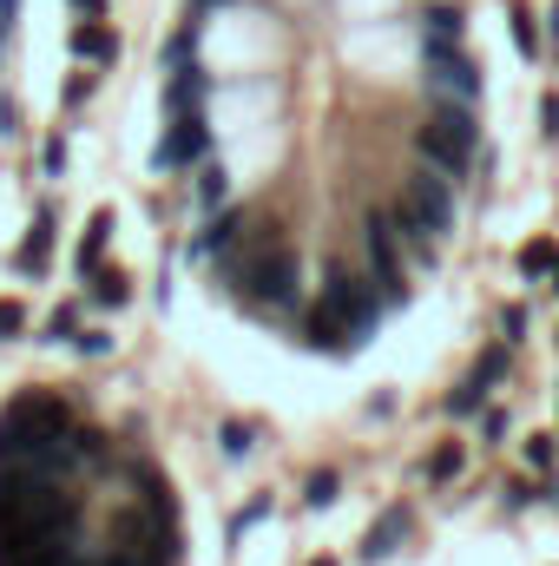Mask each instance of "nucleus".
Listing matches in <instances>:
<instances>
[{"mask_svg":"<svg viewBox=\"0 0 559 566\" xmlns=\"http://www.w3.org/2000/svg\"><path fill=\"white\" fill-rule=\"evenodd\" d=\"M316 566H329V560H316Z\"/></svg>","mask_w":559,"mask_h":566,"instance_id":"nucleus-26","label":"nucleus"},{"mask_svg":"<svg viewBox=\"0 0 559 566\" xmlns=\"http://www.w3.org/2000/svg\"><path fill=\"white\" fill-rule=\"evenodd\" d=\"M336 501V474H309V507H329Z\"/></svg>","mask_w":559,"mask_h":566,"instance_id":"nucleus-19","label":"nucleus"},{"mask_svg":"<svg viewBox=\"0 0 559 566\" xmlns=\"http://www.w3.org/2000/svg\"><path fill=\"white\" fill-rule=\"evenodd\" d=\"M238 283H244L251 303H289V296H296V251H283L271 238L251 244L244 264H238Z\"/></svg>","mask_w":559,"mask_h":566,"instance_id":"nucleus-4","label":"nucleus"},{"mask_svg":"<svg viewBox=\"0 0 559 566\" xmlns=\"http://www.w3.org/2000/svg\"><path fill=\"white\" fill-rule=\"evenodd\" d=\"M395 218H402L415 238H447V231H454V185H447V171H421V178H409Z\"/></svg>","mask_w":559,"mask_h":566,"instance_id":"nucleus-3","label":"nucleus"},{"mask_svg":"<svg viewBox=\"0 0 559 566\" xmlns=\"http://www.w3.org/2000/svg\"><path fill=\"white\" fill-rule=\"evenodd\" d=\"M428 80H434V86H447L454 99H474V93H481V73H474V60H467V53H454L441 33L428 40Z\"/></svg>","mask_w":559,"mask_h":566,"instance_id":"nucleus-5","label":"nucleus"},{"mask_svg":"<svg viewBox=\"0 0 559 566\" xmlns=\"http://www.w3.org/2000/svg\"><path fill=\"white\" fill-rule=\"evenodd\" d=\"M500 376H507V349H487V356L474 363V376H467V382H474V389H494Z\"/></svg>","mask_w":559,"mask_h":566,"instance_id":"nucleus-13","label":"nucleus"},{"mask_svg":"<svg viewBox=\"0 0 559 566\" xmlns=\"http://www.w3.org/2000/svg\"><path fill=\"white\" fill-rule=\"evenodd\" d=\"M553 290H559V264H553Z\"/></svg>","mask_w":559,"mask_h":566,"instance_id":"nucleus-25","label":"nucleus"},{"mask_svg":"<svg viewBox=\"0 0 559 566\" xmlns=\"http://www.w3.org/2000/svg\"><path fill=\"white\" fill-rule=\"evenodd\" d=\"M211 151V126H204V113L191 106V113H171V139L158 145V165H198Z\"/></svg>","mask_w":559,"mask_h":566,"instance_id":"nucleus-6","label":"nucleus"},{"mask_svg":"<svg viewBox=\"0 0 559 566\" xmlns=\"http://www.w3.org/2000/svg\"><path fill=\"white\" fill-rule=\"evenodd\" d=\"M73 7H80L86 20H106V0H73Z\"/></svg>","mask_w":559,"mask_h":566,"instance_id":"nucleus-24","label":"nucleus"},{"mask_svg":"<svg viewBox=\"0 0 559 566\" xmlns=\"http://www.w3.org/2000/svg\"><path fill=\"white\" fill-rule=\"evenodd\" d=\"M402 534H409V514H402V507H389V514H376V527L362 534V560H389Z\"/></svg>","mask_w":559,"mask_h":566,"instance_id":"nucleus-8","label":"nucleus"},{"mask_svg":"<svg viewBox=\"0 0 559 566\" xmlns=\"http://www.w3.org/2000/svg\"><path fill=\"white\" fill-rule=\"evenodd\" d=\"M198 198H204V205H218V198H224V171H218V165H204V171H198Z\"/></svg>","mask_w":559,"mask_h":566,"instance_id":"nucleus-16","label":"nucleus"},{"mask_svg":"<svg viewBox=\"0 0 559 566\" xmlns=\"http://www.w3.org/2000/svg\"><path fill=\"white\" fill-rule=\"evenodd\" d=\"M20 329V303H0V336H13Z\"/></svg>","mask_w":559,"mask_h":566,"instance_id":"nucleus-23","label":"nucleus"},{"mask_svg":"<svg viewBox=\"0 0 559 566\" xmlns=\"http://www.w3.org/2000/svg\"><path fill=\"white\" fill-rule=\"evenodd\" d=\"M553 264H559V251H553V244H547V238L520 251V271H527V277H553Z\"/></svg>","mask_w":559,"mask_h":566,"instance_id":"nucleus-12","label":"nucleus"},{"mask_svg":"<svg viewBox=\"0 0 559 566\" xmlns=\"http://www.w3.org/2000/svg\"><path fill=\"white\" fill-rule=\"evenodd\" d=\"M540 119H547V133H559V93H547V99H540Z\"/></svg>","mask_w":559,"mask_h":566,"instance_id":"nucleus-22","label":"nucleus"},{"mask_svg":"<svg viewBox=\"0 0 559 566\" xmlns=\"http://www.w3.org/2000/svg\"><path fill=\"white\" fill-rule=\"evenodd\" d=\"M421 20H428V33H441V40L461 33V13H447V7H434V13H421Z\"/></svg>","mask_w":559,"mask_h":566,"instance_id":"nucleus-18","label":"nucleus"},{"mask_svg":"<svg viewBox=\"0 0 559 566\" xmlns=\"http://www.w3.org/2000/svg\"><path fill=\"white\" fill-rule=\"evenodd\" d=\"M421 151L434 158V171L461 178V171L474 165V151H481V126H474V113H467V106H441V113H428V126H421Z\"/></svg>","mask_w":559,"mask_h":566,"instance_id":"nucleus-2","label":"nucleus"},{"mask_svg":"<svg viewBox=\"0 0 559 566\" xmlns=\"http://www.w3.org/2000/svg\"><path fill=\"white\" fill-rule=\"evenodd\" d=\"M369 258H376L382 296H402L409 290V271H402V251H395V224L389 218H369Z\"/></svg>","mask_w":559,"mask_h":566,"instance_id":"nucleus-7","label":"nucleus"},{"mask_svg":"<svg viewBox=\"0 0 559 566\" xmlns=\"http://www.w3.org/2000/svg\"><path fill=\"white\" fill-rule=\"evenodd\" d=\"M46 251H53V218H40V224H33V238H27V251H20V271H40V264H46Z\"/></svg>","mask_w":559,"mask_h":566,"instance_id":"nucleus-11","label":"nucleus"},{"mask_svg":"<svg viewBox=\"0 0 559 566\" xmlns=\"http://www.w3.org/2000/svg\"><path fill=\"white\" fill-rule=\"evenodd\" d=\"M73 53H80V60H93V66H106V60L119 53V40H113V27H106V20H86V27H73Z\"/></svg>","mask_w":559,"mask_h":566,"instance_id":"nucleus-9","label":"nucleus"},{"mask_svg":"<svg viewBox=\"0 0 559 566\" xmlns=\"http://www.w3.org/2000/svg\"><path fill=\"white\" fill-rule=\"evenodd\" d=\"M527 461L547 468V461H553V434H534V441H527Z\"/></svg>","mask_w":559,"mask_h":566,"instance_id":"nucleus-21","label":"nucleus"},{"mask_svg":"<svg viewBox=\"0 0 559 566\" xmlns=\"http://www.w3.org/2000/svg\"><path fill=\"white\" fill-rule=\"evenodd\" d=\"M369 329H376V296L349 277V271H329L323 303L309 310V336L316 343H362Z\"/></svg>","mask_w":559,"mask_h":566,"instance_id":"nucleus-1","label":"nucleus"},{"mask_svg":"<svg viewBox=\"0 0 559 566\" xmlns=\"http://www.w3.org/2000/svg\"><path fill=\"white\" fill-rule=\"evenodd\" d=\"M106 238H113V211H99V218L86 224V244H80V271H99V258H106Z\"/></svg>","mask_w":559,"mask_h":566,"instance_id":"nucleus-10","label":"nucleus"},{"mask_svg":"<svg viewBox=\"0 0 559 566\" xmlns=\"http://www.w3.org/2000/svg\"><path fill=\"white\" fill-rule=\"evenodd\" d=\"M99 303H126V277H119V271H99Z\"/></svg>","mask_w":559,"mask_h":566,"instance_id":"nucleus-17","label":"nucleus"},{"mask_svg":"<svg viewBox=\"0 0 559 566\" xmlns=\"http://www.w3.org/2000/svg\"><path fill=\"white\" fill-rule=\"evenodd\" d=\"M514 40H520V53H540V40H534V27H527V13L514 7Z\"/></svg>","mask_w":559,"mask_h":566,"instance_id":"nucleus-20","label":"nucleus"},{"mask_svg":"<svg viewBox=\"0 0 559 566\" xmlns=\"http://www.w3.org/2000/svg\"><path fill=\"white\" fill-rule=\"evenodd\" d=\"M467 468V454L461 448H441V454H428V481H454Z\"/></svg>","mask_w":559,"mask_h":566,"instance_id":"nucleus-14","label":"nucleus"},{"mask_svg":"<svg viewBox=\"0 0 559 566\" xmlns=\"http://www.w3.org/2000/svg\"><path fill=\"white\" fill-rule=\"evenodd\" d=\"M481 402H487V389H474V382H461V389L447 396V416H474Z\"/></svg>","mask_w":559,"mask_h":566,"instance_id":"nucleus-15","label":"nucleus"}]
</instances>
